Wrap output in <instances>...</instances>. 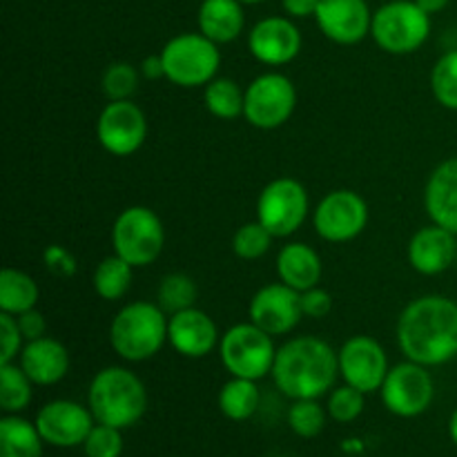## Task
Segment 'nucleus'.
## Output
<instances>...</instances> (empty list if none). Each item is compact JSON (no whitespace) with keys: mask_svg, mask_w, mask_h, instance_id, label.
Returning <instances> with one entry per match:
<instances>
[{"mask_svg":"<svg viewBox=\"0 0 457 457\" xmlns=\"http://www.w3.org/2000/svg\"><path fill=\"white\" fill-rule=\"evenodd\" d=\"M397 344L406 360L427 369L457 357V302L445 295H424L402 311Z\"/></svg>","mask_w":457,"mask_h":457,"instance_id":"f257e3e1","label":"nucleus"},{"mask_svg":"<svg viewBox=\"0 0 457 457\" xmlns=\"http://www.w3.org/2000/svg\"><path fill=\"white\" fill-rule=\"evenodd\" d=\"M272 382L288 400H320L335 388L339 353L326 339L303 335L277 348Z\"/></svg>","mask_w":457,"mask_h":457,"instance_id":"f03ea898","label":"nucleus"},{"mask_svg":"<svg viewBox=\"0 0 457 457\" xmlns=\"http://www.w3.org/2000/svg\"><path fill=\"white\" fill-rule=\"evenodd\" d=\"M87 406L98 424L129 428L147 411L145 384L123 366H107L89 382Z\"/></svg>","mask_w":457,"mask_h":457,"instance_id":"7ed1b4c3","label":"nucleus"},{"mask_svg":"<svg viewBox=\"0 0 457 457\" xmlns=\"http://www.w3.org/2000/svg\"><path fill=\"white\" fill-rule=\"evenodd\" d=\"M168 320L159 303H125L110 324V344L125 361H147L168 342Z\"/></svg>","mask_w":457,"mask_h":457,"instance_id":"20e7f679","label":"nucleus"},{"mask_svg":"<svg viewBox=\"0 0 457 457\" xmlns=\"http://www.w3.org/2000/svg\"><path fill=\"white\" fill-rule=\"evenodd\" d=\"M165 79L179 87H205L210 80L217 79L221 67L219 45L205 38L201 31L179 34L165 43L161 49Z\"/></svg>","mask_w":457,"mask_h":457,"instance_id":"39448f33","label":"nucleus"},{"mask_svg":"<svg viewBox=\"0 0 457 457\" xmlns=\"http://www.w3.org/2000/svg\"><path fill=\"white\" fill-rule=\"evenodd\" d=\"M370 36L382 52L406 56L428 40L431 16L415 0H391L373 13Z\"/></svg>","mask_w":457,"mask_h":457,"instance_id":"423d86ee","label":"nucleus"},{"mask_svg":"<svg viewBox=\"0 0 457 457\" xmlns=\"http://www.w3.org/2000/svg\"><path fill=\"white\" fill-rule=\"evenodd\" d=\"M114 254L134 268L152 266L165 245V228L159 214L145 205L125 208L112 226Z\"/></svg>","mask_w":457,"mask_h":457,"instance_id":"0eeeda50","label":"nucleus"},{"mask_svg":"<svg viewBox=\"0 0 457 457\" xmlns=\"http://www.w3.org/2000/svg\"><path fill=\"white\" fill-rule=\"evenodd\" d=\"M219 357L221 364L232 378L244 379H263L272 373L277 357V346L272 342V335L254 326L237 324L221 335L219 342Z\"/></svg>","mask_w":457,"mask_h":457,"instance_id":"6e6552de","label":"nucleus"},{"mask_svg":"<svg viewBox=\"0 0 457 457\" xmlns=\"http://www.w3.org/2000/svg\"><path fill=\"white\" fill-rule=\"evenodd\" d=\"M308 192L297 179L281 177L268 183L257 199V221L275 239L295 235L308 217Z\"/></svg>","mask_w":457,"mask_h":457,"instance_id":"1a4fd4ad","label":"nucleus"},{"mask_svg":"<svg viewBox=\"0 0 457 457\" xmlns=\"http://www.w3.org/2000/svg\"><path fill=\"white\" fill-rule=\"evenodd\" d=\"M297 107V89L288 76L266 71L245 87L244 119L257 129H277L286 125Z\"/></svg>","mask_w":457,"mask_h":457,"instance_id":"9d476101","label":"nucleus"},{"mask_svg":"<svg viewBox=\"0 0 457 457\" xmlns=\"http://www.w3.org/2000/svg\"><path fill=\"white\" fill-rule=\"evenodd\" d=\"M379 393L388 413L397 418H418L433 404L436 384L427 366L406 360L388 370Z\"/></svg>","mask_w":457,"mask_h":457,"instance_id":"9b49d317","label":"nucleus"},{"mask_svg":"<svg viewBox=\"0 0 457 457\" xmlns=\"http://www.w3.org/2000/svg\"><path fill=\"white\" fill-rule=\"evenodd\" d=\"M369 226V205L357 192L333 190L317 204L312 228L328 244L357 239Z\"/></svg>","mask_w":457,"mask_h":457,"instance_id":"f8f14e48","label":"nucleus"},{"mask_svg":"<svg viewBox=\"0 0 457 457\" xmlns=\"http://www.w3.org/2000/svg\"><path fill=\"white\" fill-rule=\"evenodd\" d=\"M96 138L112 156H132L147 138V116L137 103L110 101L96 120Z\"/></svg>","mask_w":457,"mask_h":457,"instance_id":"ddd939ff","label":"nucleus"},{"mask_svg":"<svg viewBox=\"0 0 457 457\" xmlns=\"http://www.w3.org/2000/svg\"><path fill=\"white\" fill-rule=\"evenodd\" d=\"M388 370L391 366H388L386 351L378 339L369 335H355L339 348V375L344 384L357 388L364 395L382 388Z\"/></svg>","mask_w":457,"mask_h":457,"instance_id":"4468645a","label":"nucleus"},{"mask_svg":"<svg viewBox=\"0 0 457 457\" xmlns=\"http://www.w3.org/2000/svg\"><path fill=\"white\" fill-rule=\"evenodd\" d=\"M34 424L45 445L71 449V446H83L96 420L89 406L71 400H54L38 411Z\"/></svg>","mask_w":457,"mask_h":457,"instance_id":"2eb2a0df","label":"nucleus"},{"mask_svg":"<svg viewBox=\"0 0 457 457\" xmlns=\"http://www.w3.org/2000/svg\"><path fill=\"white\" fill-rule=\"evenodd\" d=\"M250 321L272 337L288 335L302 321V293L284 281L268 284L254 293L248 306Z\"/></svg>","mask_w":457,"mask_h":457,"instance_id":"dca6fc26","label":"nucleus"},{"mask_svg":"<svg viewBox=\"0 0 457 457\" xmlns=\"http://www.w3.org/2000/svg\"><path fill=\"white\" fill-rule=\"evenodd\" d=\"M302 31L288 16H268L254 22L248 36L250 54L262 65L281 67L293 62L302 52Z\"/></svg>","mask_w":457,"mask_h":457,"instance_id":"f3484780","label":"nucleus"},{"mask_svg":"<svg viewBox=\"0 0 457 457\" xmlns=\"http://www.w3.org/2000/svg\"><path fill=\"white\" fill-rule=\"evenodd\" d=\"M315 22L337 45H357L370 34L373 12L366 0H320Z\"/></svg>","mask_w":457,"mask_h":457,"instance_id":"a211bd4d","label":"nucleus"},{"mask_svg":"<svg viewBox=\"0 0 457 457\" xmlns=\"http://www.w3.org/2000/svg\"><path fill=\"white\" fill-rule=\"evenodd\" d=\"M221 335L212 317L199 308H186L174 312L168 320V344L187 360L208 357L214 348H219Z\"/></svg>","mask_w":457,"mask_h":457,"instance_id":"6ab92c4d","label":"nucleus"},{"mask_svg":"<svg viewBox=\"0 0 457 457\" xmlns=\"http://www.w3.org/2000/svg\"><path fill=\"white\" fill-rule=\"evenodd\" d=\"M457 235L446 228L431 226L420 228L409 241V263L420 275L436 277L449 270L457 259Z\"/></svg>","mask_w":457,"mask_h":457,"instance_id":"aec40b11","label":"nucleus"},{"mask_svg":"<svg viewBox=\"0 0 457 457\" xmlns=\"http://www.w3.org/2000/svg\"><path fill=\"white\" fill-rule=\"evenodd\" d=\"M18 364L36 386H54L70 373V351L54 337L31 339L22 346Z\"/></svg>","mask_w":457,"mask_h":457,"instance_id":"412c9836","label":"nucleus"},{"mask_svg":"<svg viewBox=\"0 0 457 457\" xmlns=\"http://www.w3.org/2000/svg\"><path fill=\"white\" fill-rule=\"evenodd\" d=\"M424 208L436 226L457 235V156L442 161L424 190Z\"/></svg>","mask_w":457,"mask_h":457,"instance_id":"4be33fe9","label":"nucleus"},{"mask_svg":"<svg viewBox=\"0 0 457 457\" xmlns=\"http://www.w3.org/2000/svg\"><path fill=\"white\" fill-rule=\"evenodd\" d=\"M321 272H324V266H321V257L317 254V250L312 245L302 244V241L286 244L277 254L279 281L299 290V293L320 286Z\"/></svg>","mask_w":457,"mask_h":457,"instance_id":"5701e85b","label":"nucleus"},{"mask_svg":"<svg viewBox=\"0 0 457 457\" xmlns=\"http://www.w3.org/2000/svg\"><path fill=\"white\" fill-rule=\"evenodd\" d=\"M199 31L217 45L232 43L245 27L244 3L239 0H201L196 13Z\"/></svg>","mask_w":457,"mask_h":457,"instance_id":"b1692460","label":"nucleus"},{"mask_svg":"<svg viewBox=\"0 0 457 457\" xmlns=\"http://www.w3.org/2000/svg\"><path fill=\"white\" fill-rule=\"evenodd\" d=\"M43 436L21 415L0 420V457H43Z\"/></svg>","mask_w":457,"mask_h":457,"instance_id":"393cba45","label":"nucleus"},{"mask_svg":"<svg viewBox=\"0 0 457 457\" xmlns=\"http://www.w3.org/2000/svg\"><path fill=\"white\" fill-rule=\"evenodd\" d=\"M40 290L27 272L16 268H3L0 272V312L22 315L36 308Z\"/></svg>","mask_w":457,"mask_h":457,"instance_id":"a878e982","label":"nucleus"},{"mask_svg":"<svg viewBox=\"0 0 457 457\" xmlns=\"http://www.w3.org/2000/svg\"><path fill=\"white\" fill-rule=\"evenodd\" d=\"M262 402V393L254 379L230 378L219 391V411L232 422H245L253 418Z\"/></svg>","mask_w":457,"mask_h":457,"instance_id":"bb28decb","label":"nucleus"},{"mask_svg":"<svg viewBox=\"0 0 457 457\" xmlns=\"http://www.w3.org/2000/svg\"><path fill=\"white\" fill-rule=\"evenodd\" d=\"M132 277L134 266H129L119 254H112V257L98 262L92 284L98 297L105 299V302H119L132 288Z\"/></svg>","mask_w":457,"mask_h":457,"instance_id":"cd10ccee","label":"nucleus"},{"mask_svg":"<svg viewBox=\"0 0 457 457\" xmlns=\"http://www.w3.org/2000/svg\"><path fill=\"white\" fill-rule=\"evenodd\" d=\"M204 103L214 119H239L244 116L245 89H241L232 79H214L205 85Z\"/></svg>","mask_w":457,"mask_h":457,"instance_id":"c85d7f7f","label":"nucleus"},{"mask_svg":"<svg viewBox=\"0 0 457 457\" xmlns=\"http://www.w3.org/2000/svg\"><path fill=\"white\" fill-rule=\"evenodd\" d=\"M31 382L18 361L0 364V409L9 415H18L31 402Z\"/></svg>","mask_w":457,"mask_h":457,"instance_id":"c756f323","label":"nucleus"},{"mask_svg":"<svg viewBox=\"0 0 457 457\" xmlns=\"http://www.w3.org/2000/svg\"><path fill=\"white\" fill-rule=\"evenodd\" d=\"M196 295H199V288H196L195 279L190 275H186V272H172V275L163 277V281L159 286V293H156V299H159V306L165 312L174 315V312H181L186 308L195 306Z\"/></svg>","mask_w":457,"mask_h":457,"instance_id":"7c9ffc66","label":"nucleus"},{"mask_svg":"<svg viewBox=\"0 0 457 457\" xmlns=\"http://www.w3.org/2000/svg\"><path fill=\"white\" fill-rule=\"evenodd\" d=\"M431 92L442 107L457 112V49L442 54L433 65Z\"/></svg>","mask_w":457,"mask_h":457,"instance_id":"2f4dec72","label":"nucleus"},{"mask_svg":"<svg viewBox=\"0 0 457 457\" xmlns=\"http://www.w3.org/2000/svg\"><path fill=\"white\" fill-rule=\"evenodd\" d=\"M328 411L320 404V400H295L288 409V427L295 436L311 440L317 437L326 427Z\"/></svg>","mask_w":457,"mask_h":457,"instance_id":"473e14b6","label":"nucleus"},{"mask_svg":"<svg viewBox=\"0 0 457 457\" xmlns=\"http://www.w3.org/2000/svg\"><path fill=\"white\" fill-rule=\"evenodd\" d=\"M141 83V70L129 62H112L101 79V89L110 101H128Z\"/></svg>","mask_w":457,"mask_h":457,"instance_id":"72a5a7b5","label":"nucleus"},{"mask_svg":"<svg viewBox=\"0 0 457 457\" xmlns=\"http://www.w3.org/2000/svg\"><path fill=\"white\" fill-rule=\"evenodd\" d=\"M275 237L266 230L259 221L244 223L232 237V253L244 262H257L270 250Z\"/></svg>","mask_w":457,"mask_h":457,"instance_id":"f704fd0d","label":"nucleus"},{"mask_svg":"<svg viewBox=\"0 0 457 457\" xmlns=\"http://www.w3.org/2000/svg\"><path fill=\"white\" fill-rule=\"evenodd\" d=\"M330 418L339 424H351L364 413V393L357 388L342 384L335 386L328 395V404H326Z\"/></svg>","mask_w":457,"mask_h":457,"instance_id":"c9c22d12","label":"nucleus"},{"mask_svg":"<svg viewBox=\"0 0 457 457\" xmlns=\"http://www.w3.org/2000/svg\"><path fill=\"white\" fill-rule=\"evenodd\" d=\"M123 428L107 427V424H94L87 440L83 442L85 457H120L123 453Z\"/></svg>","mask_w":457,"mask_h":457,"instance_id":"e433bc0d","label":"nucleus"},{"mask_svg":"<svg viewBox=\"0 0 457 457\" xmlns=\"http://www.w3.org/2000/svg\"><path fill=\"white\" fill-rule=\"evenodd\" d=\"M22 333L21 326H18L16 315H9V312H0V364H9V361H16L18 355L22 351Z\"/></svg>","mask_w":457,"mask_h":457,"instance_id":"4c0bfd02","label":"nucleus"},{"mask_svg":"<svg viewBox=\"0 0 457 457\" xmlns=\"http://www.w3.org/2000/svg\"><path fill=\"white\" fill-rule=\"evenodd\" d=\"M43 263L54 277H61V279L74 277L76 270H79V266H76V257L61 244H52L45 248Z\"/></svg>","mask_w":457,"mask_h":457,"instance_id":"58836bf2","label":"nucleus"},{"mask_svg":"<svg viewBox=\"0 0 457 457\" xmlns=\"http://www.w3.org/2000/svg\"><path fill=\"white\" fill-rule=\"evenodd\" d=\"M302 311L303 317H308V320H324L333 311V297H330L328 290L320 288V286L303 290Z\"/></svg>","mask_w":457,"mask_h":457,"instance_id":"ea45409f","label":"nucleus"},{"mask_svg":"<svg viewBox=\"0 0 457 457\" xmlns=\"http://www.w3.org/2000/svg\"><path fill=\"white\" fill-rule=\"evenodd\" d=\"M18 326H21V333L25 337V342H31V339H40L47 333V321H45L43 312H38L36 308L22 312V315H16Z\"/></svg>","mask_w":457,"mask_h":457,"instance_id":"a19ab883","label":"nucleus"},{"mask_svg":"<svg viewBox=\"0 0 457 457\" xmlns=\"http://www.w3.org/2000/svg\"><path fill=\"white\" fill-rule=\"evenodd\" d=\"M281 7L288 18H315L320 0H281Z\"/></svg>","mask_w":457,"mask_h":457,"instance_id":"79ce46f5","label":"nucleus"},{"mask_svg":"<svg viewBox=\"0 0 457 457\" xmlns=\"http://www.w3.org/2000/svg\"><path fill=\"white\" fill-rule=\"evenodd\" d=\"M141 76L147 80H159L161 76L165 79V70H163V58H161V54H152V56L143 58L141 62Z\"/></svg>","mask_w":457,"mask_h":457,"instance_id":"37998d69","label":"nucleus"},{"mask_svg":"<svg viewBox=\"0 0 457 457\" xmlns=\"http://www.w3.org/2000/svg\"><path fill=\"white\" fill-rule=\"evenodd\" d=\"M415 3H418V7L424 9L428 16H433V13H440L442 9H446L449 0H415Z\"/></svg>","mask_w":457,"mask_h":457,"instance_id":"c03bdc74","label":"nucleus"},{"mask_svg":"<svg viewBox=\"0 0 457 457\" xmlns=\"http://www.w3.org/2000/svg\"><path fill=\"white\" fill-rule=\"evenodd\" d=\"M449 436L451 440H453V445L457 446V409L451 413V420H449Z\"/></svg>","mask_w":457,"mask_h":457,"instance_id":"a18cd8bd","label":"nucleus"},{"mask_svg":"<svg viewBox=\"0 0 457 457\" xmlns=\"http://www.w3.org/2000/svg\"><path fill=\"white\" fill-rule=\"evenodd\" d=\"M239 3H244V4H259V3H263V0H239Z\"/></svg>","mask_w":457,"mask_h":457,"instance_id":"49530a36","label":"nucleus"},{"mask_svg":"<svg viewBox=\"0 0 457 457\" xmlns=\"http://www.w3.org/2000/svg\"><path fill=\"white\" fill-rule=\"evenodd\" d=\"M455 266H457V259H455Z\"/></svg>","mask_w":457,"mask_h":457,"instance_id":"de8ad7c7","label":"nucleus"}]
</instances>
